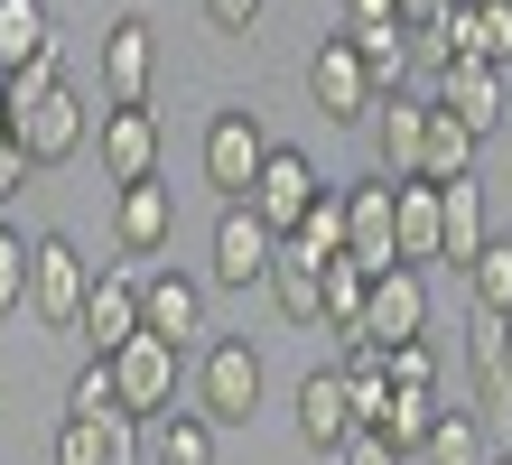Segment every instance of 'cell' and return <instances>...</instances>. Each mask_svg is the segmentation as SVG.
Here are the masks:
<instances>
[{
  "instance_id": "cell-1",
  "label": "cell",
  "mask_w": 512,
  "mask_h": 465,
  "mask_svg": "<svg viewBox=\"0 0 512 465\" xmlns=\"http://www.w3.org/2000/svg\"><path fill=\"white\" fill-rule=\"evenodd\" d=\"M261 391H270V372H261V345H252V335H215V345L196 354V419L252 428Z\"/></svg>"
},
{
  "instance_id": "cell-2",
  "label": "cell",
  "mask_w": 512,
  "mask_h": 465,
  "mask_svg": "<svg viewBox=\"0 0 512 465\" xmlns=\"http://www.w3.org/2000/svg\"><path fill=\"white\" fill-rule=\"evenodd\" d=\"M270 149H280V140L261 131V112L224 103L215 121H205V149H196V159H205V186H215L224 205H252V186H261V168H270Z\"/></svg>"
},
{
  "instance_id": "cell-3",
  "label": "cell",
  "mask_w": 512,
  "mask_h": 465,
  "mask_svg": "<svg viewBox=\"0 0 512 465\" xmlns=\"http://www.w3.org/2000/svg\"><path fill=\"white\" fill-rule=\"evenodd\" d=\"M10 140L28 149L38 168H66L84 140H94V112H84L75 84H47V93H10Z\"/></svg>"
},
{
  "instance_id": "cell-4",
  "label": "cell",
  "mask_w": 512,
  "mask_h": 465,
  "mask_svg": "<svg viewBox=\"0 0 512 465\" xmlns=\"http://www.w3.org/2000/svg\"><path fill=\"white\" fill-rule=\"evenodd\" d=\"M94 279H103V270L75 252V233H38V261H28V317L56 326V335H75L84 298H94Z\"/></svg>"
},
{
  "instance_id": "cell-5",
  "label": "cell",
  "mask_w": 512,
  "mask_h": 465,
  "mask_svg": "<svg viewBox=\"0 0 512 465\" xmlns=\"http://www.w3.org/2000/svg\"><path fill=\"white\" fill-rule=\"evenodd\" d=\"M345 261L354 270H401V186H391L382 168L345 186Z\"/></svg>"
},
{
  "instance_id": "cell-6",
  "label": "cell",
  "mask_w": 512,
  "mask_h": 465,
  "mask_svg": "<svg viewBox=\"0 0 512 465\" xmlns=\"http://www.w3.org/2000/svg\"><path fill=\"white\" fill-rule=\"evenodd\" d=\"M308 103L336 121V131H364V121L382 112V84H373L364 56H354V38H317V56H308Z\"/></svg>"
},
{
  "instance_id": "cell-7",
  "label": "cell",
  "mask_w": 512,
  "mask_h": 465,
  "mask_svg": "<svg viewBox=\"0 0 512 465\" xmlns=\"http://www.w3.org/2000/svg\"><path fill=\"white\" fill-rule=\"evenodd\" d=\"M429 103L485 140V131H503V112H512V75L503 66H475V56H447V66H429Z\"/></svg>"
},
{
  "instance_id": "cell-8",
  "label": "cell",
  "mask_w": 512,
  "mask_h": 465,
  "mask_svg": "<svg viewBox=\"0 0 512 465\" xmlns=\"http://www.w3.org/2000/svg\"><path fill=\"white\" fill-rule=\"evenodd\" d=\"M177 354L168 335H131L122 354H112V382H122V410H131V428H159L168 410H177Z\"/></svg>"
},
{
  "instance_id": "cell-9",
  "label": "cell",
  "mask_w": 512,
  "mask_h": 465,
  "mask_svg": "<svg viewBox=\"0 0 512 465\" xmlns=\"http://www.w3.org/2000/svg\"><path fill=\"white\" fill-rule=\"evenodd\" d=\"M317 196H326V177H317V159H308V149H270V168H261V186H252V214H261V224L270 233H298V224H308V214H317Z\"/></svg>"
},
{
  "instance_id": "cell-10",
  "label": "cell",
  "mask_w": 512,
  "mask_h": 465,
  "mask_svg": "<svg viewBox=\"0 0 512 465\" xmlns=\"http://www.w3.org/2000/svg\"><path fill=\"white\" fill-rule=\"evenodd\" d=\"M419 56H429V66H447V56H475V66H512V0H457L438 38H419Z\"/></svg>"
},
{
  "instance_id": "cell-11",
  "label": "cell",
  "mask_w": 512,
  "mask_h": 465,
  "mask_svg": "<svg viewBox=\"0 0 512 465\" xmlns=\"http://www.w3.org/2000/svg\"><path fill=\"white\" fill-rule=\"evenodd\" d=\"M205 289L215 279H196V270H159V279H140V317H149V335H168L177 354H205L215 345V326H205Z\"/></svg>"
},
{
  "instance_id": "cell-12",
  "label": "cell",
  "mask_w": 512,
  "mask_h": 465,
  "mask_svg": "<svg viewBox=\"0 0 512 465\" xmlns=\"http://www.w3.org/2000/svg\"><path fill=\"white\" fill-rule=\"evenodd\" d=\"M270 261H280V233H270L252 205H224L215 214V261H205V279H215V289H252V279H270Z\"/></svg>"
},
{
  "instance_id": "cell-13",
  "label": "cell",
  "mask_w": 512,
  "mask_h": 465,
  "mask_svg": "<svg viewBox=\"0 0 512 465\" xmlns=\"http://www.w3.org/2000/svg\"><path fill=\"white\" fill-rule=\"evenodd\" d=\"M75 335H84V354H94V363H112L131 335H149V317H140V279H131V270H103L94 298H84V317H75Z\"/></svg>"
},
{
  "instance_id": "cell-14",
  "label": "cell",
  "mask_w": 512,
  "mask_h": 465,
  "mask_svg": "<svg viewBox=\"0 0 512 465\" xmlns=\"http://www.w3.org/2000/svg\"><path fill=\"white\" fill-rule=\"evenodd\" d=\"M364 335L391 354V345H419L429 335V270H382L373 298H364Z\"/></svg>"
},
{
  "instance_id": "cell-15",
  "label": "cell",
  "mask_w": 512,
  "mask_h": 465,
  "mask_svg": "<svg viewBox=\"0 0 512 465\" xmlns=\"http://www.w3.org/2000/svg\"><path fill=\"white\" fill-rule=\"evenodd\" d=\"M149 84H159V28L149 19H112L103 28V93H112V112L149 103Z\"/></svg>"
},
{
  "instance_id": "cell-16",
  "label": "cell",
  "mask_w": 512,
  "mask_h": 465,
  "mask_svg": "<svg viewBox=\"0 0 512 465\" xmlns=\"http://www.w3.org/2000/svg\"><path fill=\"white\" fill-rule=\"evenodd\" d=\"M298 438H308L317 456H336V447L364 438V419H354V391H345V372H336V363L298 382Z\"/></svg>"
},
{
  "instance_id": "cell-17",
  "label": "cell",
  "mask_w": 512,
  "mask_h": 465,
  "mask_svg": "<svg viewBox=\"0 0 512 465\" xmlns=\"http://www.w3.org/2000/svg\"><path fill=\"white\" fill-rule=\"evenodd\" d=\"M168 233H177V196L159 177H149V186H112V242H122L131 261H159Z\"/></svg>"
},
{
  "instance_id": "cell-18",
  "label": "cell",
  "mask_w": 512,
  "mask_h": 465,
  "mask_svg": "<svg viewBox=\"0 0 512 465\" xmlns=\"http://www.w3.org/2000/svg\"><path fill=\"white\" fill-rule=\"evenodd\" d=\"M429 112H438V103H410V93H391V103L373 112V159H382L391 186H410L419 159H429Z\"/></svg>"
},
{
  "instance_id": "cell-19",
  "label": "cell",
  "mask_w": 512,
  "mask_h": 465,
  "mask_svg": "<svg viewBox=\"0 0 512 465\" xmlns=\"http://www.w3.org/2000/svg\"><path fill=\"white\" fill-rule=\"evenodd\" d=\"M103 177L112 186H149V177H159V112H149V103L103 112Z\"/></svg>"
},
{
  "instance_id": "cell-20",
  "label": "cell",
  "mask_w": 512,
  "mask_h": 465,
  "mask_svg": "<svg viewBox=\"0 0 512 465\" xmlns=\"http://www.w3.org/2000/svg\"><path fill=\"white\" fill-rule=\"evenodd\" d=\"M270 307H280L289 326H326V261H308L298 242H280V261H270Z\"/></svg>"
},
{
  "instance_id": "cell-21",
  "label": "cell",
  "mask_w": 512,
  "mask_h": 465,
  "mask_svg": "<svg viewBox=\"0 0 512 465\" xmlns=\"http://www.w3.org/2000/svg\"><path fill=\"white\" fill-rule=\"evenodd\" d=\"M47 465H140V428L131 419H66Z\"/></svg>"
},
{
  "instance_id": "cell-22",
  "label": "cell",
  "mask_w": 512,
  "mask_h": 465,
  "mask_svg": "<svg viewBox=\"0 0 512 465\" xmlns=\"http://www.w3.org/2000/svg\"><path fill=\"white\" fill-rule=\"evenodd\" d=\"M345 38H354V56L373 66V84H382V103L410 84V28L401 19H345Z\"/></svg>"
},
{
  "instance_id": "cell-23",
  "label": "cell",
  "mask_w": 512,
  "mask_h": 465,
  "mask_svg": "<svg viewBox=\"0 0 512 465\" xmlns=\"http://www.w3.org/2000/svg\"><path fill=\"white\" fill-rule=\"evenodd\" d=\"M447 261V214H438V186H401V270H429Z\"/></svg>"
},
{
  "instance_id": "cell-24",
  "label": "cell",
  "mask_w": 512,
  "mask_h": 465,
  "mask_svg": "<svg viewBox=\"0 0 512 465\" xmlns=\"http://www.w3.org/2000/svg\"><path fill=\"white\" fill-rule=\"evenodd\" d=\"M438 214H447V270H466V261L494 242V224H485V177H466V186H438Z\"/></svg>"
},
{
  "instance_id": "cell-25",
  "label": "cell",
  "mask_w": 512,
  "mask_h": 465,
  "mask_svg": "<svg viewBox=\"0 0 512 465\" xmlns=\"http://www.w3.org/2000/svg\"><path fill=\"white\" fill-rule=\"evenodd\" d=\"M38 47H56V19H47V0H0V84H10Z\"/></svg>"
},
{
  "instance_id": "cell-26",
  "label": "cell",
  "mask_w": 512,
  "mask_h": 465,
  "mask_svg": "<svg viewBox=\"0 0 512 465\" xmlns=\"http://www.w3.org/2000/svg\"><path fill=\"white\" fill-rule=\"evenodd\" d=\"M215 438H224L215 419H196V410H168L159 428H149V465H215Z\"/></svg>"
},
{
  "instance_id": "cell-27",
  "label": "cell",
  "mask_w": 512,
  "mask_h": 465,
  "mask_svg": "<svg viewBox=\"0 0 512 465\" xmlns=\"http://www.w3.org/2000/svg\"><path fill=\"white\" fill-rule=\"evenodd\" d=\"M475 177V131L466 121L429 112V159H419V186H466Z\"/></svg>"
},
{
  "instance_id": "cell-28",
  "label": "cell",
  "mask_w": 512,
  "mask_h": 465,
  "mask_svg": "<svg viewBox=\"0 0 512 465\" xmlns=\"http://www.w3.org/2000/svg\"><path fill=\"white\" fill-rule=\"evenodd\" d=\"M466 289H475V317H512V233H494L466 261Z\"/></svg>"
},
{
  "instance_id": "cell-29",
  "label": "cell",
  "mask_w": 512,
  "mask_h": 465,
  "mask_svg": "<svg viewBox=\"0 0 512 465\" xmlns=\"http://www.w3.org/2000/svg\"><path fill=\"white\" fill-rule=\"evenodd\" d=\"M438 419H447V410H438V391H391V419H382V438H391V447H401V456L419 465V447L438 438Z\"/></svg>"
},
{
  "instance_id": "cell-30",
  "label": "cell",
  "mask_w": 512,
  "mask_h": 465,
  "mask_svg": "<svg viewBox=\"0 0 512 465\" xmlns=\"http://www.w3.org/2000/svg\"><path fill=\"white\" fill-rule=\"evenodd\" d=\"M466 354H475V372H485L494 410H512V354H503V317H466Z\"/></svg>"
},
{
  "instance_id": "cell-31",
  "label": "cell",
  "mask_w": 512,
  "mask_h": 465,
  "mask_svg": "<svg viewBox=\"0 0 512 465\" xmlns=\"http://www.w3.org/2000/svg\"><path fill=\"white\" fill-rule=\"evenodd\" d=\"M364 298H373V270L326 261V326H336V335H364Z\"/></svg>"
},
{
  "instance_id": "cell-32",
  "label": "cell",
  "mask_w": 512,
  "mask_h": 465,
  "mask_svg": "<svg viewBox=\"0 0 512 465\" xmlns=\"http://www.w3.org/2000/svg\"><path fill=\"white\" fill-rule=\"evenodd\" d=\"M419 465H494V456H485V428H475V410H447L438 438L419 447Z\"/></svg>"
},
{
  "instance_id": "cell-33",
  "label": "cell",
  "mask_w": 512,
  "mask_h": 465,
  "mask_svg": "<svg viewBox=\"0 0 512 465\" xmlns=\"http://www.w3.org/2000/svg\"><path fill=\"white\" fill-rule=\"evenodd\" d=\"M289 242H298L308 261H345V186H326V196H317V214H308V224H298Z\"/></svg>"
},
{
  "instance_id": "cell-34",
  "label": "cell",
  "mask_w": 512,
  "mask_h": 465,
  "mask_svg": "<svg viewBox=\"0 0 512 465\" xmlns=\"http://www.w3.org/2000/svg\"><path fill=\"white\" fill-rule=\"evenodd\" d=\"M66 419H131V410H122V382H112V363H84V372H75Z\"/></svg>"
},
{
  "instance_id": "cell-35",
  "label": "cell",
  "mask_w": 512,
  "mask_h": 465,
  "mask_svg": "<svg viewBox=\"0 0 512 465\" xmlns=\"http://www.w3.org/2000/svg\"><path fill=\"white\" fill-rule=\"evenodd\" d=\"M28 261H38V242H28L19 224H0V317L28 307Z\"/></svg>"
},
{
  "instance_id": "cell-36",
  "label": "cell",
  "mask_w": 512,
  "mask_h": 465,
  "mask_svg": "<svg viewBox=\"0 0 512 465\" xmlns=\"http://www.w3.org/2000/svg\"><path fill=\"white\" fill-rule=\"evenodd\" d=\"M391 391H438V354H429V335H419V345H391Z\"/></svg>"
},
{
  "instance_id": "cell-37",
  "label": "cell",
  "mask_w": 512,
  "mask_h": 465,
  "mask_svg": "<svg viewBox=\"0 0 512 465\" xmlns=\"http://www.w3.org/2000/svg\"><path fill=\"white\" fill-rule=\"evenodd\" d=\"M270 10V0H205V19L224 28V38H252V19Z\"/></svg>"
},
{
  "instance_id": "cell-38",
  "label": "cell",
  "mask_w": 512,
  "mask_h": 465,
  "mask_svg": "<svg viewBox=\"0 0 512 465\" xmlns=\"http://www.w3.org/2000/svg\"><path fill=\"white\" fill-rule=\"evenodd\" d=\"M326 465H410V456L391 447V438H373V428H364V438H354V447H336Z\"/></svg>"
},
{
  "instance_id": "cell-39",
  "label": "cell",
  "mask_w": 512,
  "mask_h": 465,
  "mask_svg": "<svg viewBox=\"0 0 512 465\" xmlns=\"http://www.w3.org/2000/svg\"><path fill=\"white\" fill-rule=\"evenodd\" d=\"M447 10H457V0H401V28H410V38H438Z\"/></svg>"
},
{
  "instance_id": "cell-40",
  "label": "cell",
  "mask_w": 512,
  "mask_h": 465,
  "mask_svg": "<svg viewBox=\"0 0 512 465\" xmlns=\"http://www.w3.org/2000/svg\"><path fill=\"white\" fill-rule=\"evenodd\" d=\"M28 177H38V159H28V149H19V140H0V205H10V196H19V186H28Z\"/></svg>"
},
{
  "instance_id": "cell-41",
  "label": "cell",
  "mask_w": 512,
  "mask_h": 465,
  "mask_svg": "<svg viewBox=\"0 0 512 465\" xmlns=\"http://www.w3.org/2000/svg\"><path fill=\"white\" fill-rule=\"evenodd\" d=\"M354 19H401V0H345Z\"/></svg>"
},
{
  "instance_id": "cell-42",
  "label": "cell",
  "mask_w": 512,
  "mask_h": 465,
  "mask_svg": "<svg viewBox=\"0 0 512 465\" xmlns=\"http://www.w3.org/2000/svg\"><path fill=\"white\" fill-rule=\"evenodd\" d=\"M0 140H10V84H0Z\"/></svg>"
},
{
  "instance_id": "cell-43",
  "label": "cell",
  "mask_w": 512,
  "mask_h": 465,
  "mask_svg": "<svg viewBox=\"0 0 512 465\" xmlns=\"http://www.w3.org/2000/svg\"><path fill=\"white\" fill-rule=\"evenodd\" d=\"M503 354H512V317H503Z\"/></svg>"
},
{
  "instance_id": "cell-44",
  "label": "cell",
  "mask_w": 512,
  "mask_h": 465,
  "mask_svg": "<svg viewBox=\"0 0 512 465\" xmlns=\"http://www.w3.org/2000/svg\"><path fill=\"white\" fill-rule=\"evenodd\" d=\"M503 140H512V112H503Z\"/></svg>"
},
{
  "instance_id": "cell-45",
  "label": "cell",
  "mask_w": 512,
  "mask_h": 465,
  "mask_svg": "<svg viewBox=\"0 0 512 465\" xmlns=\"http://www.w3.org/2000/svg\"><path fill=\"white\" fill-rule=\"evenodd\" d=\"M494 465H512V456H494Z\"/></svg>"
},
{
  "instance_id": "cell-46",
  "label": "cell",
  "mask_w": 512,
  "mask_h": 465,
  "mask_svg": "<svg viewBox=\"0 0 512 465\" xmlns=\"http://www.w3.org/2000/svg\"><path fill=\"white\" fill-rule=\"evenodd\" d=\"M503 456H512V447H503Z\"/></svg>"
}]
</instances>
